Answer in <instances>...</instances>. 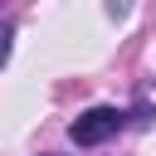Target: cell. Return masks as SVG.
<instances>
[{
  "instance_id": "1",
  "label": "cell",
  "mask_w": 156,
  "mask_h": 156,
  "mask_svg": "<svg viewBox=\"0 0 156 156\" xmlns=\"http://www.w3.org/2000/svg\"><path fill=\"white\" fill-rule=\"evenodd\" d=\"M117 127H122V112H117V107H88V112H78V117H73L68 136H73L78 146H102Z\"/></svg>"
}]
</instances>
